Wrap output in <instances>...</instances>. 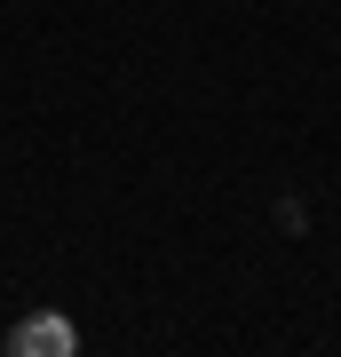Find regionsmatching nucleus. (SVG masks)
Returning a JSON list of instances; mask_svg holds the SVG:
<instances>
[{"mask_svg":"<svg viewBox=\"0 0 341 357\" xmlns=\"http://www.w3.org/2000/svg\"><path fill=\"white\" fill-rule=\"evenodd\" d=\"M8 349H16V357H72L79 333H72V318H56V310H32V318L8 333Z\"/></svg>","mask_w":341,"mask_h":357,"instance_id":"nucleus-1","label":"nucleus"}]
</instances>
